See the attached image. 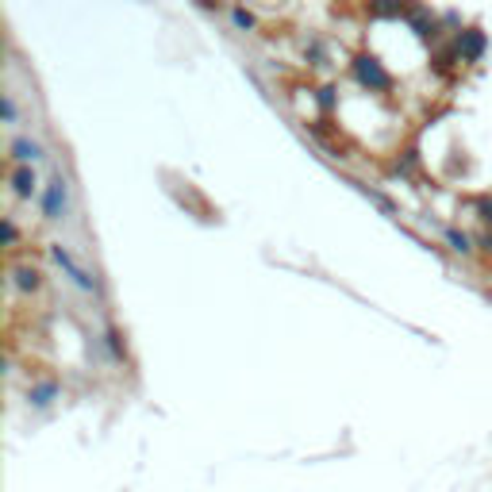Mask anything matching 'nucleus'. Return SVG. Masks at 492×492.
I'll return each mask as SVG.
<instances>
[{"instance_id":"obj_2","label":"nucleus","mask_w":492,"mask_h":492,"mask_svg":"<svg viewBox=\"0 0 492 492\" xmlns=\"http://www.w3.org/2000/svg\"><path fill=\"white\" fill-rule=\"evenodd\" d=\"M50 254H54V261H58L62 270H66L69 277L78 281L81 289H93V281H89V273L81 270V266H78V261H73V258H69V250H66V246H50Z\"/></svg>"},{"instance_id":"obj_1","label":"nucleus","mask_w":492,"mask_h":492,"mask_svg":"<svg viewBox=\"0 0 492 492\" xmlns=\"http://www.w3.org/2000/svg\"><path fill=\"white\" fill-rule=\"evenodd\" d=\"M43 212H47L50 220H58V215L66 212V185H62V177H54V181L47 185V196H43Z\"/></svg>"},{"instance_id":"obj_9","label":"nucleus","mask_w":492,"mask_h":492,"mask_svg":"<svg viewBox=\"0 0 492 492\" xmlns=\"http://www.w3.org/2000/svg\"><path fill=\"white\" fill-rule=\"evenodd\" d=\"M446 239H450V242H454V250H469V239H465V235L450 231V235H446Z\"/></svg>"},{"instance_id":"obj_5","label":"nucleus","mask_w":492,"mask_h":492,"mask_svg":"<svg viewBox=\"0 0 492 492\" xmlns=\"http://www.w3.org/2000/svg\"><path fill=\"white\" fill-rule=\"evenodd\" d=\"M43 150H39V143H31V139H12V158L16 162H35Z\"/></svg>"},{"instance_id":"obj_6","label":"nucleus","mask_w":492,"mask_h":492,"mask_svg":"<svg viewBox=\"0 0 492 492\" xmlns=\"http://www.w3.org/2000/svg\"><path fill=\"white\" fill-rule=\"evenodd\" d=\"M12 277H16V285H20V289H39V277H43V273L35 270V266H16V270H12Z\"/></svg>"},{"instance_id":"obj_3","label":"nucleus","mask_w":492,"mask_h":492,"mask_svg":"<svg viewBox=\"0 0 492 492\" xmlns=\"http://www.w3.org/2000/svg\"><path fill=\"white\" fill-rule=\"evenodd\" d=\"M358 73H362V81H369V85H377V89H388V73L377 62H369V58H362L358 62Z\"/></svg>"},{"instance_id":"obj_4","label":"nucleus","mask_w":492,"mask_h":492,"mask_svg":"<svg viewBox=\"0 0 492 492\" xmlns=\"http://www.w3.org/2000/svg\"><path fill=\"white\" fill-rule=\"evenodd\" d=\"M12 189H16L20 196H31V193H35V174H31V165L12 169Z\"/></svg>"},{"instance_id":"obj_7","label":"nucleus","mask_w":492,"mask_h":492,"mask_svg":"<svg viewBox=\"0 0 492 492\" xmlns=\"http://www.w3.org/2000/svg\"><path fill=\"white\" fill-rule=\"evenodd\" d=\"M0 108H4V119H8V124H16V100H12V93H4V97H0Z\"/></svg>"},{"instance_id":"obj_8","label":"nucleus","mask_w":492,"mask_h":492,"mask_svg":"<svg viewBox=\"0 0 492 492\" xmlns=\"http://www.w3.org/2000/svg\"><path fill=\"white\" fill-rule=\"evenodd\" d=\"M481 47H484V39L477 31H469V35H465V50H469V54H481Z\"/></svg>"}]
</instances>
